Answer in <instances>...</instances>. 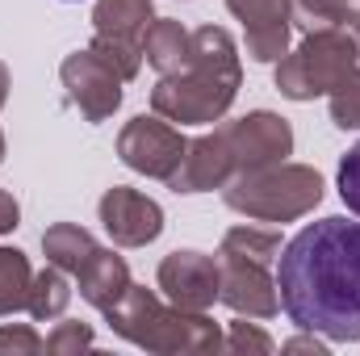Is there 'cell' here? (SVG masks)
Returning <instances> with one entry per match:
<instances>
[{
  "label": "cell",
  "mask_w": 360,
  "mask_h": 356,
  "mask_svg": "<svg viewBox=\"0 0 360 356\" xmlns=\"http://www.w3.org/2000/svg\"><path fill=\"white\" fill-rule=\"evenodd\" d=\"M335 180H340V197H344V205L360 218V143L340 160V177Z\"/></svg>",
  "instance_id": "2"
},
{
  "label": "cell",
  "mask_w": 360,
  "mask_h": 356,
  "mask_svg": "<svg viewBox=\"0 0 360 356\" xmlns=\"http://www.w3.org/2000/svg\"><path fill=\"white\" fill-rule=\"evenodd\" d=\"M276 289L302 331L360 340V222L323 218L297 231L276 265Z\"/></svg>",
  "instance_id": "1"
}]
</instances>
